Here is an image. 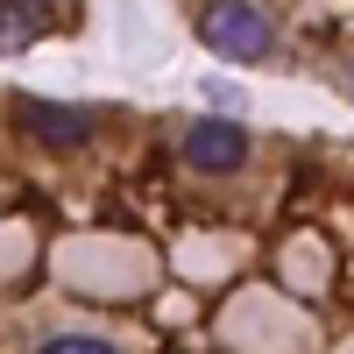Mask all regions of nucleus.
Segmentation results:
<instances>
[{"label": "nucleus", "mask_w": 354, "mask_h": 354, "mask_svg": "<svg viewBox=\"0 0 354 354\" xmlns=\"http://www.w3.org/2000/svg\"><path fill=\"white\" fill-rule=\"evenodd\" d=\"M43 354H113L106 340H85V333H57V340H43Z\"/></svg>", "instance_id": "5"}, {"label": "nucleus", "mask_w": 354, "mask_h": 354, "mask_svg": "<svg viewBox=\"0 0 354 354\" xmlns=\"http://www.w3.org/2000/svg\"><path fill=\"white\" fill-rule=\"evenodd\" d=\"M185 163L205 170V177H227V170L248 163V135L234 121H192L185 128Z\"/></svg>", "instance_id": "2"}, {"label": "nucleus", "mask_w": 354, "mask_h": 354, "mask_svg": "<svg viewBox=\"0 0 354 354\" xmlns=\"http://www.w3.org/2000/svg\"><path fill=\"white\" fill-rule=\"evenodd\" d=\"M347 93H354V64H347Z\"/></svg>", "instance_id": "6"}, {"label": "nucleus", "mask_w": 354, "mask_h": 354, "mask_svg": "<svg viewBox=\"0 0 354 354\" xmlns=\"http://www.w3.org/2000/svg\"><path fill=\"white\" fill-rule=\"evenodd\" d=\"M198 36L205 50H220L227 64H262V57L277 50V21L255 8V0H213V8L198 15Z\"/></svg>", "instance_id": "1"}, {"label": "nucleus", "mask_w": 354, "mask_h": 354, "mask_svg": "<svg viewBox=\"0 0 354 354\" xmlns=\"http://www.w3.org/2000/svg\"><path fill=\"white\" fill-rule=\"evenodd\" d=\"M15 121L50 142V149H85L93 142V113H78V106H50V100H15Z\"/></svg>", "instance_id": "3"}, {"label": "nucleus", "mask_w": 354, "mask_h": 354, "mask_svg": "<svg viewBox=\"0 0 354 354\" xmlns=\"http://www.w3.org/2000/svg\"><path fill=\"white\" fill-rule=\"evenodd\" d=\"M36 28H43V15H36V8H21V0H0V50L36 43Z\"/></svg>", "instance_id": "4"}]
</instances>
